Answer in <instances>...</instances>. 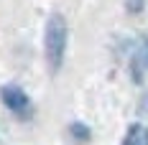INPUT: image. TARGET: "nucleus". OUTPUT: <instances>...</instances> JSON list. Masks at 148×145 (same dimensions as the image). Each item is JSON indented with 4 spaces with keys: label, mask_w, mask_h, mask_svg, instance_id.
Masks as SVG:
<instances>
[{
    "label": "nucleus",
    "mask_w": 148,
    "mask_h": 145,
    "mask_svg": "<svg viewBox=\"0 0 148 145\" xmlns=\"http://www.w3.org/2000/svg\"><path fill=\"white\" fill-rule=\"evenodd\" d=\"M66 46H69V23L61 13H51L46 18V28H44V54L51 74H56L64 66Z\"/></svg>",
    "instance_id": "obj_1"
},
{
    "label": "nucleus",
    "mask_w": 148,
    "mask_h": 145,
    "mask_svg": "<svg viewBox=\"0 0 148 145\" xmlns=\"http://www.w3.org/2000/svg\"><path fill=\"white\" fill-rule=\"evenodd\" d=\"M69 135H72V140H77V143H87L89 138H92V130H89L84 122H72L69 125Z\"/></svg>",
    "instance_id": "obj_5"
},
{
    "label": "nucleus",
    "mask_w": 148,
    "mask_h": 145,
    "mask_svg": "<svg viewBox=\"0 0 148 145\" xmlns=\"http://www.w3.org/2000/svg\"><path fill=\"white\" fill-rule=\"evenodd\" d=\"M0 99L3 104L18 117H28L31 112V97L26 94V89L18 84H3L0 87Z\"/></svg>",
    "instance_id": "obj_3"
},
{
    "label": "nucleus",
    "mask_w": 148,
    "mask_h": 145,
    "mask_svg": "<svg viewBox=\"0 0 148 145\" xmlns=\"http://www.w3.org/2000/svg\"><path fill=\"white\" fill-rule=\"evenodd\" d=\"M128 71H130L133 84H143L148 79V36H138V44H133L130 59H128Z\"/></svg>",
    "instance_id": "obj_2"
},
{
    "label": "nucleus",
    "mask_w": 148,
    "mask_h": 145,
    "mask_svg": "<svg viewBox=\"0 0 148 145\" xmlns=\"http://www.w3.org/2000/svg\"><path fill=\"white\" fill-rule=\"evenodd\" d=\"M125 10L130 15H138L146 10V0H125Z\"/></svg>",
    "instance_id": "obj_6"
},
{
    "label": "nucleus",
    "mask_w": 148,
    "mask_h": 145,
    "mask_svg": "<svg viewBox=\"0 0 148 145\" xmlns=\"http://www.w3.org/2000/svg\"><path fill=\"white\" fill-rule=\"evenodd\" d=\"M120 145H148V125H143V122H130Z\"/></svg>",
    "instance_id": "obj_4"
}]
</instances>
